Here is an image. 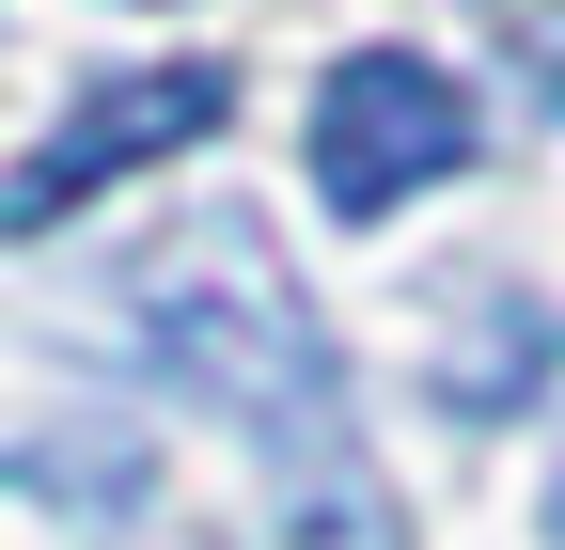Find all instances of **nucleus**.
Returning a JSON list of instances; mask_svg holds the SVG:
<instances>
[{
	"instance_id": "5",
	"label": "nucleus",
	"mask_w": 565,
	"mask_h": 550,
	"mask_svg": "<svg viewBox=\"0 0 565 550\" xmlns=\"http://www.w3.org/2000/svg\"><path fill=\"white\" fill-rule=\"evenodd\" d=\"M487 32L519 47V80H534V110H565V0H487Z\"/></svg>"
},
{
	"instance_id": "4",
	"label": "nucleus",
	"mask_w": 565,
	"mask_h": 550,
	"mask_svg": "<svg viewBox=\"0 0 565 550\" xmlns=\"http://www.w3.org/2000/svg\"><path fill=\"white\" fill-rule=\"evenodd\" d=\"M550 362H565V315H550V299H519V284H487V299H471V330H440V362H424V378H440L456 425H503V409H519Z\"/></svg>"
},
{
	"instance_id": "3",
	"label": "nucleus",
	"mask_w": 565,
	"mask_h": 550,
	"mask_svg": "<svg viewBox=\"0 0 565 550\" xmlns=\"http://www.w3.org/2000/svg\"><path fill=\"white\" fill-rule=\"evenodd\" d=\"M236 110V80L221 63H126L110 95H79L47 126V142L0 173V236H47V221H79V204L110 189V173H141V158H173V142H204V126Z\"/></svg>"
},
{
	"instance_id": "1",
	"label": "nucleus",
	"mask_w": 565,
	"mask_h": 550,
	"mask_svg": "<svg viewBox=\"0 0 565 550\" xmlns=\"http://www.w3.org/2000/svg\"><path fill=\"white\" fill-rule=\"evenodd\" d=\"M126 315H141V347L252 441L282 550H408L377 456H362V409H345V347H330V315L299 299V267L267 252L252 204H189L173 236H141Z\"/></svg>"
},
{
	"instance_id": "6",
	"label": "nucleus",
	"mask_w": 565,
	"mask_h": 550,
	"mask_svg": "<svg viewBox=\"0 0 565 550\" xmlns=\"http://www.w3.org/2000/svg\"><path fill=\"white\" fill-rule=\"evenodd\" d=\"M550 550H565V472H550Z\"/></svg>"
},
{
	"instance_id": "2",
	"label": "nucleus",
	"mask_w": 565,
	"mask_h": 550,
	"mask_svg": "<svg viewBox=\"0 0 565 550\" xmlns=\"http://www.w3.org/2000/svg\"><path fill=\"white\" fill-rule=\"evenodd\" d=\"M471 158V95L440 80L424 47H345L330 95H315V189L345 221H393L408 189H440Z\"/></svg>"
}]
</instances>
